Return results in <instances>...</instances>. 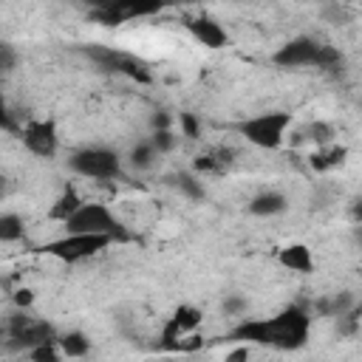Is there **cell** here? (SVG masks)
Wrapping results in <instances>:
<instances>
[{"instance_id": "obj_7", "label": "cell", "mask_w": 362, "mask_h": 362, "mask_svg": "<svg viewBox=\"0 0 362 362\" xmlns=\"http://www.w3.org/2000/svg\"><path fill=\"white\" fill-rule=\"evenodd\" d=\"M85 54H88L99 68H105V71L127 74V76H133V79H139V82H147V79H150L147 71H144L136 59H130L127 54H122V51H113V48H105V45H90Z\"/></svg>"}, {"instance_id": "obj_20", "label": "cell", "mask_w": 362, "mask_h": 362, "mask_svg": "<svg viewBox=\"0 0 362 362\" xmlns=\"http://www.w3.org/2000/svg\"><path fill=\"white\" fill-rule=\"evenodd\" d=\"M246 297H240V294H226V300H223V311H226V317H240L243 311H246Z\"/></svg>"}, {"instance_id": "obj_14", "label": "cell", "mask_w": 362, "mask_h": 362, "mask_svg": "<svg viewBox=\"0 0 362 362\" xmlns=\"http://www.w3.org/2000/svg\"><path fill=\"white\" fill-rule=\"evenodd\" d=\"M164 6V0H119L116 8L119 14L127 20V17H147V14H156L158 8Z\"/></svg>"}, {"instance_id": "obj_11", "label": "cell", "mask_w": 362, "mask_h": 362, "mask_svg": "<svg viewBox=\"0 0 362 362\" xmlns=\"http://www.w3.org/2000/svg\"><path fill=\"white\" fill-rule=\"evenodd\" d=\"M280 266H286L288 272H300V274H308L311 266H314V257H311V249L303 246V243H291L286 249H280L277 255Z\"/></svg>"}, {"instance_id": "obj_17", "label": "cell", "mask_w": 362, "mask_h": 362, "mask_svg": "<svg viewBox=\"0 0 362 362\" xmlns=\"http://www.w3.org/2000/svg\"><path fill=\"white\" fill-rule=\"evenodd\" d=\"M156 158H158V150H156L150 141H139V144L130 150V164H133L136 170H150Z\"/></svg>"}, {"instance_id": "obj_3", "label": "cell", "mask_w": 362, "mask_h": 362, "mask_svg": "<svg viewBox=\"0 0 362 362\" xmlns=\"http://www.w3.org/2000/svg\"><path fill=\"white\" fill-rule=\"evenodd\" d=\"M71 170L85 178H93V181H113L122 173V158L110 147H85V150L74 153Z\"/></svg>"}, {"instance_id": "obj_5", "label": "cell", "mask_w": 362, "mask_h": 362, "mask_svg": "<svg viewBox=\"0 0 362 362\" xmlns=\"http://www.w3.org/2000/svg\"><path fill=\"white\" fill-rule=\"evenodd\" d=\"M113 238L110 235H85V232H68L65 238L59 240H51L45 246L48 255L65 260V263H76V260H85L90 255H96L99 249H105Z\"/></svg>"}, {"instance_id": "obj_1", "label": "cell", "mask_w": 362, "mask_h": 362, "mask_svg": "<svg viewBox=\"0 0 362 362\" xmlns=\"http://www.w3.org/2000/svg\"><path fill=\"white\" fill-rule=\"evenodd\" d=\"M235 337L277 348H300L308 339V317L300 308H286L272 320H246L238 325Z\"/></svg>"}, {"instance_id": "obj_25", "label": "cell", "mask_w": 362, "mask_h": 362, "mask_svg": "<svg viewBox=\"0 0 362 362\" xmlns=\"http://www.w3.org/2000/svg\"><path fill=\"white\" fill-rule=\"evenodd\" d=\"M85 3H88L93 11H102V8H113L119 0H85Z\"/></svg>"}, {"instance_id": "obj_6", "label": "cell", "mask_w": 362, "mask_h": 362, "mask_svg": "<svg viewBox=\"0 0 362 362\" xmlns=\"http://www.w3.org/2000/svg\"><path fill=\"white\" fill-rule=\"evenodd\" d=\"M288 124H291L288 113H260L255 119H246L240 124V133L257 147H280Z\"/></svg>"}, {"instance_id": "obj_28", "label": "cell", "mask_w": 362, "mask_h": 362, "mask_svg": "<svg viewBox=\"0 0 362 362\" xmlns=\"http://www.w3.org/2000/svg\"><path fill=\"white\" fill-rule=\"evenodd\" d=\"M14 300H17V305H28V303H31V291H28V288H20V291L14 294Z\"/></svg>"}, {"instance_id": "obj_9", "label": "cell", "mask_w": 362, "mask_h": 362, "mask_svg": "<svg viewBox=\"0 0 362 362\" xmlns=\"http://www.w3.org/2000/svg\"><path fill=\"white\" fill-rule=\"evenodd\" d=\"M23 141H25V147H28L34 156H40V158H51V156L57 153V144H59L57 127H54V122H48V119H40V122L25 124Z\"/></svg>"}, {"instance_id": "obj_26", "label": "cell", "mask_w": 362, "mask_h": 362, "mask_svg": "<svg viewBox=\"0 0 362 362\" xmlns=\"http://www.w3.org/2000/svg\"><path fill=\"white\" fill-rule=\"evenodd\" d=\"M0 127H3V130H8V127H11V116H8L6 105H3V99H0Z\"/></svg>"}, {"instance_id": "obj_4", "label": "cell", "mask_w": 362, "mask_h": 362, "mask_svg": "<svg viewBox=\"0 0 362 362\" xmlns=\"http://www.w3.org/2000/svg\"><path fill=\"white\" fill-rule=\"evenodd\" d=\"M68 232H85V235H122L119 232V221L113 218V212L105 204H79L65 221Z\"/></svg>"}, {"instance_id": "obj_22", "label": "cell", "mask_w": 362, "mask_h": 362, "mask_svg": "<svg viewBox=\"0 0 362 362\" xmlns=\"http://www.w3.org/2000/svg\"><path fill=\"white\" fill-rule=\"evenodd\" d=\"M17 65V51L11 45H0V74L11 71Z\"/></svg>"}, {"instance_id": "obj_16", "label": "cell", "mask_w": 362, "mask_h": 362, "mask_svg": "<svg viewBox=\"0 0 362 362\" xmlns=\"http://www.w3.org/2000/svg\"><path fill=\"white\" fill-rule=\"evenodd\" d=\"M57 345H59L62 356H85V354L90 351V342H88L85 334H79V331H71V334L59 337Z\"/></svg>"}, {"instance_id": "obj_15", "label": "cell", "mask_w": 362, "mask_h": 362, "mask_svg": "<svg viewBox=\"0 0 362 362\" xmlns=\"http://www.w3.org/2000/svg\"><path fill=\"white\" fill-rule=\"evenodd\" d=\"M25 232V223L14 212H0V243H14Z\"/></svg>"}, {"instance_id": "obj_10", "label": "cell", "mask_w": 362, "mask_h": 362, "mask_svg": "<svg viewBox=\"0 0 362 362\" xmlns=\"http://www.w3.org/2000/svg\"><path fill=\"white\" fill-rule=\"evenodd\" d=\"M189 31H192V37H195L198 42H204L206 48H223V45H226V31H223V25L215 23V20H209V17L192 20V23H189Z\"/></svg>"}, {"instance_id": "obj_29", "label": "cell", "mask_w": 362, "mask_h": 362, "mask_svg": "<svg viewBox=\"0 0 362 362\" xmlns=\"http://www.w3.org/2000/svg\"><path fill=\"white\" fill-rule=\"evenodd\" d=\"M0 187H3V178H0Z\"/></svg>"}, {"instance_id": "obj_13", "label": "cell", "mask_w": 362, "mask_h": 362, "mask_svg": "<svg viewBox=\"0 0 362 362\" xmlns=\"http://www.w3.org/2000/svg\"><path fill=\"white\" fill-rule=\"evenodd\" d=\"M198 322H201V311H198V308H192V305H181V308L175 311V317L170 320L167 339H170L173 334H187V331H192Z\"/></svg>"}, {"instance_id": "obj_24", "label": "cell", "mask_w": 362, "mask_h": 362, "mask_svg": "<svg viewBox=\"0 0 362 362\" xmlns=\"http://www.w3.org/2000/svg\"><path fill=\"white\" fill-rule=\"evenodd\" d=\"M311 133H314V139H317V141H328V136H331V127L320 122V124H314V127H311Z\"/></svg>"}, {"instance_id": "obj_2", "label": "cell", "mask_w": 362, "mask_h": 362, "mask_svg": "<svg viewBox=\"0 0 362 362\" xmlns=\"http://www.w3.org/2000/svg\"><path fill=\"white\" fill-rule=\"evenodd\" d=\"M274 62H277L280 68H305V65L334 68V65L339 62V51L331 48V45H320L317 40L300 37V40L286 42V45L274 54Z\"/></svg>"}, {"instance_id": "obj_8", "label": "cell", "mask_w": 362, "mask_h": 362, "mask_svg": "<svg viewBox=\"0 0 362 362\" xmlns=\"http://www.w3.org/2000/svg\"><path fill=\"white\" fill-rule=\"evenodd\" d=\"M8 334L17 345L23 348H34L40 342H51L57 339L54 337V325H48L45 320H34V317H25V314H17L8 325Z\"/></svg>"}, {"instance_id": "obj_21", "label": "cell", "mask_w": 362, "mask_h": 362, "mask_svg": "<svg viewBox=\"0 0 362 362\" xmlns=\"http://www.w3.org/2000/svg\"><path fill=\"white\" fill-rule=\"evenodd\" d=\"M150 144H153V147H156L158 153H170L175 141H173V133H170V130L164 127V130H156V133H153V139H150Z\"/></svg>"}, {"instance_id": "obj_19", "label": "cell", "mask_w": 362, "mask_h": 362, "mask_svg": "<svg viewBox=\"0 0 362 362\" xmlns=\"http://www.w3.org/2000/svg\"><path fill=\"white\" fill-rule=\"evenodd\" d=\"M79 204H82V201L76 198V192H74V189H68V192H65V195L59 198V204L54 206V215L65 221V218H68V215H71V212H74V209H76Z\"/></svg>"}, {"instance_id": "obj_27", "label": "cell", "mask_w": 362, "mask_h": 362, "mask_svg": "<svg viewBox=\"0 0 362 362\" xmlns=\"http://www.w3.org/2000/svg\"><path fill=\"white\" fill-rule=\"evenodd\" d=\"M167 124H170V119H167V113H156V116H153V127H156V130H164Z\"/></svg>"}, {"instance_id": "obj_18", "label": "cell", "mask_w": 362, "mask_h": 362, "mask_svg": "<svg viewBox=\"0 0 362 362\" xmlns=\"http://www.w3.org/2000/svg\"><path fill=\"white\" fill-rule=\"evenodd\" d=\"M175 187H178L187 198H192V201H201V198H204V184H201L192 173H178V175H175Z\"/></svg>"}, {"instance_id": "obj_12", "label": "cell", "mask_w": 362, "mask_h": 362, "mask_svg": "<svg viewBox=\"0 0 362 362\" xmlns=\"http://www.w3.org/2000/svg\"><path fill=\"white\" fill-rule=\"evenodd\" d=\"M286 206H288V201H286V195L283 192H260V195H255L252 201H249V212L252 215H260V218H269V215H280V212H286Z\"/></svg>"}, {"instance_id": "obj_23", "label": "cell", "mask_w": 362, "mask_h": 362, "mask_svg": "<svg viewBox=\"0 0 362 362\" xmlns=\"http://www.w3.org/2000/svg\"><path fill=\"white\" fill-rule=\"evenodd\" d=\"M181 127H184V133H187L189 139H195V136H198V122H195L189 113H181Z\"/></svg>"}]
</instances>
